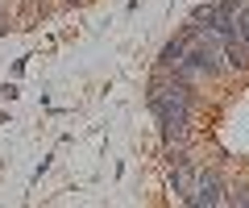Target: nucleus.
Segmentation results:
<instances>
[{
  "instance_id": "obj_2",
  "label": "nucleus",
  "mask_w": 249,
  "mask_h": 208,
  "mask_svg": "<svg viewBox=\"0 0 249 208\" xmlns=\"http://www.w3.org/2000/svg\"><path fill=\"white\" fill-rule=\"evenodd\" d=\"M224 183H220V175H216V171H199L196 175V183H191V191H187V204H191V208H216V204H220V200H224Z\"/></svg>"
},
{
  "instance_id": "obj_3",
  "label": "nucleus",
  "mask_w": 249,
  "mask_h": 208,
  "mask_svg": "<svg viewBox=\"0 0 249 208\" xmlns=\"http://www.w3.org/2000/svg\"><path fill=\"white\" fill-rule=\"evenodd\" d=\"M191 183H196V175H191V167H187V163H175V167H170V188H175L178 196H187Z\"/></svg>"
},
{
  "instance_id": "obj_4",
  "label": "nucleus",
  "mask_w": 249,
  "mask_h": 208,
  "mask_svg": "<svg viewBox=\"0 0 249 208\" xmlns=\"http://www.w3.org/2000/svg\"><path fill=\"white\" fill-rule=\"evenodd\" d=\"M183 50H187V34H183V38H175V42L162 50V71H175L178 58H183Z\"/></svg>"
},
{
  "instance_id": "obj_1",
  "label": "nucleus",
  "mask_w": 249,
  "mask_h": 208,
  "mask_svg": "<svg viewBox=\"0 0 249 208\" xmlns=\"http://www.w3.org/2000/svg\"><path fill=\"white\" fill-rule=\"evenodd\" d=\"M150 109L158 113V121H187V109H191V92H187L183 79L170 83H154L150 88Z\"/></svg>"
},
{
  "instance_id": "obj_5",
  "label": "nucleus",
  "mask_w": 249,
  "mask_h": 208,
  "mask_svg": "<svg viewBox=\"0 0 249 208\" xmlns=\"http://www.w3.org/2000/svg\"><path fill=\"white\" fill-rule=\"evenodd\" d=\"M224 200H232V204H245V208H249V188H232V196H224Z\"/></svg>"
}]
</instances>
